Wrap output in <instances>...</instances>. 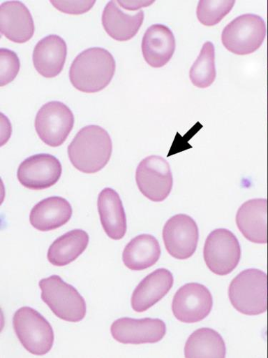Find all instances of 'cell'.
I'll use <instances>...</instances> for the list:
<instances>
[{"instance_id": "obj_1", "label": "cell", "mask_w": 268, "mask_h": 358, "mask_svg": "<svg viewBox=\"0 0 268 358\" xmlns=\"http://www.w3.org/2000/svg\"><path fill=\"white\" fill-rule=\"evenodd\" d=\"M116 63L112 55L102 48H91L80 53L70 69V80L78 91L96 94L112 80Z\"/></svg>"}, {"instance_id": "obj_2", "label": "cell", "mask_w": 268, "mask_h": 358, "mask_svg": "<svg viewBox=\"0 0 268 358\" xmlns=\"http://www.w3.org/2000/svg\"><path fill=\"white\" fill-rule=\"evenodd\" d=\"M68 153L71 164L78 171L84 173H96L101 171L111 158V137L99 126H87L72 141Z\"/></svg>"}, {"instance_id": "obj_3", "label": "cell", "mask_w": 268, "mask_h": 358, "mask_svg": "<svg viewBox=\"0 0 268 358\" xmlns=\"http://www.w3.org/2000/svg\"><path fill=\"white\" fill-rule=\"evenodd\" d=\"M228 294L237 311L250 316L263 314L268 310L267 275L258 268H248L232 280Z\"/></svg>"}, {"instance_id": "obj_4", "label": "cell", "mask_w": 268, "mask_h": 358, "mask_svg": "<svg viewBox=\"0 0 268 358\" xmlns=\"http://www.w3.org/2000/svg\"><path fill=\"white\" fill-rule=\"evenodd\" d=\"M43 301L59 318L78 322L86 315V303L82 296L72 285L58 275L43 279L39 282Z\"/></svg>"}, {"instance_id": "obj_5", "label": "cell", "mask_w": 268, "mask_h": 358, "mask_svg": "<svg viewBox=\"0 0 268 358\" xmlns=\"http://www.w3.org/2000/svg\"><path fill=\"white\" fill-rule=\"evenodd\" d=\"M13 327L20 342L29 352L44 355L52 348L54 341L52 327L34 308L19 309L13 317Z\"/></svg>"}, {"instance_id": "obj_6", "label": "cell", "mask_w": 268, "mask_h": 358, "mask_svg": "<svg viewBox=\"0 0 268 358\" xmlns=\"http://www.w3.org/2000/svg\"><path fill=\"white\" fill-rule=\"evenodd\" d=\"M266 34V24L260 16L245 14L236 17L224 28L221 38L228 50L246 55L260 48Z\"/></svg>"}, {"instance_id": "obj_7", "label": "cell", "mask_w": 268, "mask_h": 358, "mask_svg": "<svg viewBox=\"0 0 268 358\" xmlns=\"http://www.w3.org/2000/svg\"><path fill=\"white\" fill-rule=\"evenodd\" d=\"M203 257L207 266L214 274L231 273L241 259V248L235 235L227 229H217L206 238Z\"/></svg>"}, {"instance_id": "obj_8", "label": "cell", "mask_w": 268, "mask_h": 358, "mask_svg": "<svg viewBox=\"0 0 268 358\" xmlns=\"http://www.w3.org/2000/svg\"><path fill=\"white\" fill-rule=\"evenodd\" d=\"M75 124L70 108L59 101H51L43 105L36 118V130L39 138L51 147L63 145Z\"/></svg>"}, {"instance_id": "obj_9", "label": "cell", "mask_w": 268, "mask_h": 358, "mask_svg": "<svg viewBox=\"0 0 268 358\" xmlns=\"http://www.w3.org/2000/svg\"><path fill=\"white\" fill-rule=\"evenodd\" d=\"M135 179L140 192L154 202L165 200L173 186V177L168 162L159 156H150L138 165Z\"/></svg>"}, {"instance_id": "obj_10", "label": "cell", "mask_w": 268, "mask_h": 358, "mask_svg": "<svg viewBox=\"0 0 268 358\" xmlns=\"http://www.w3.org/2000/svg\"><path fill=\"white\" fill-rule=\"evenodd\" d=\"M214 306L213 296L205 286L191 282L175 293L172 303L174 316L184 323H195L206 318Z\"/></svg>"}, {"instance_id": "obj_11", "label": "cell", "mask_w": 268, "mask_h": 358, "mask_svg": "<svg viewBox=\"0 0 268 358\" xmlns=\"http://www.w3.org/2000/svg\"><path fill=\"white\" fill-rule=\"evenodd\" d=\"M163 238L168 252L177 259H188L195 252L199 241V229L190 216L179 214L165 223Z\"/></svg>"}, {"instance_id": "obj_12", "label": "cell", "mask_w": 268, "mask_h": 358, "mask_svg": "<svg viewBox=\"0 0 268 358\" xmlns=\"http://www.w3.org/2000/svg\"><path fill=\"white\" fill-rule=\"evenodd\" d=\"M62 173L61 163L56 157L48 154H40L22 162L17 175L23 187L39 191L56 185Z\"/></svg>"}, {"instance_id": "obj_13", "label": "cell", "mask_w": 268, "mask_h": 358, "mask_svg": "<svg viewBox=\"0 0 268 358\" xmlns=\"http://www.w3.org/2000/svg\"><path fill=\"white\" fill-rule=\"evenodd\" d=\"M110 331L116 341L123 344L156 343L165 337L167 328L160 319L123 317L115 320Z\"/></svg>"}, {"instance_id": "obj_14", "label": "cell", "mask_w": 268, "mask_h": 358, "mask_svg": "<svg viewBox=\"0 0 268 358\" xmlns=\"http://www.w3.org/2000/svg\"><path fill=\"white\" fill-rule=\"evenodd\" d=\"M33 16L20 1H8L0 7V31L9 41L24 43L31 40L35 34Z\"/></svg>"}, {"instance_id": "obj_15", "label": "cell", "mask_w": 268, "mask_h": 358, "mask_svg": "<svg viewBox=\"0 0 268 358\" xmlns=\"http://www.w3.org/2000/svg\"><path fill=\"white\" fill-rule=\"evenodd\" d=\"M267 200L253 199L247 201L238 210L236 224L248 241L255 244H267Z\"/></svg>"}, {"instance_id": "obj_16", "label": "cell", "mask_w": 268, "mask_h": 358, "mask_svg": "<svg viewBox=\"0 0 268 358\" xmlns=\"http://www.w3.org/2000/svg\"><path fill=\"white\" fill-rule=\"evenodd\" d=\"M142 52L146 63L155 69H160L170 61L176 43L170 29L162 24L148 27L142 41Z\"/></svg>"}, {"instance_id": "obj_17", "label": "cell", "mask_w": 268, "mask_h": 358, "mask_svg": "<svg viewBox=\"0 0 268 358\" xmlns=\"http://www.w3.org/2000/svg\"><path fill=\"white\" fill-rule=\"evenodd\" d=\"M172 274L167 268H158L143 279L134 290L131 306L137 313L150 309L169 292L173 286Z\"/></svg>"}, {"instance_id": "obj_18", "label": "cell", "mask_w": 268, "mask_h": 358, "mask_svg": "<svg viewBox=\"0 0 268 358\" xmlns=\"http://www.w3.org/2000/svg\"><path fill=\"white\" fill-rule=\"evenodd\" d=\"M67 55L66 42L61 37L50 35L36 45L33 55L34 64L42 76L54 78L63 71Z\"/></svg>"}, {"instance_id": "obj_19", "label": "cell", "mask_w": 268, "mask_h": 358, "mask_svg": "<svg viewBox=\"0 0 268 358\" xmlns=\"http://www.w3.org/2000/svg\"><path fill=\"white\" fill-rule=\"evenodd\" d=\"M103 228L114 241H120L127 231V218L120 195L111 188L104 189L98 199Z\"/></svg>"}, {"instance_id": "obj_20", "label": "cell", "mask_w": 268, "mask_h": 358, "mask_svg": "<svg viewBox=\"0 0 268 358\" xmlns=\"http://www.w3.org/2000/svg\"><path fill=\"white\" fill-rule=\"evenodd\" d=\"M73 215L71 204L61 196H51L37 203L29 215L31 225L40 231H49L66 224Z\"/></svg>"}, {"instance_id": "obj_21", "label": "cell", "mask_w": 268, "mask_h": 358, "mask_svg": "<svg viewBox=\"0 0 268 358\" xmlns=\"http://www.w3.org/2000/svg\"><path fill=\"white\" fill-rule=\"evenodd\" d=\"M144 21V12L131 15L125 13L117 1H110L105 6L102 16V23L105 32L112 39L126 42L133 38L139 31Z\"/></svg>"}, {"instance_id": "obj_22", "label": "cell", "mask_w": 268, "mask_h": 358, "mask_svg": "<svg viewBox=\"0 0 268 358\" xmlns=\"http://www.w3.org/2000/svg\"><path fill=\"white\" fill-rule=\"evenodd\" d=\"M161 255V249L157 238L143 234L133 238L127 245L123 253V261L130 270L142 271L154 266Z\"/></svg>"}, {"instance_id": "obj_23", "label": "cell", "mask_w": 268, "mask_h": 358, "mask_svg": "<svg viewBox=\"0 0 268 358\" xmlns=\"http://www.w3.org/2000/svg\"><path fill=\"white\" fill-rule=\"evenodd\" d=\"M89 237L82 229L70 231L50 245L47 259L54 266H64L77 259L87 249Z\"/></svg>"}, {"instance_id": "obj_24", "label": "cell", "mask_w": 268, "mask_h": 358, "mask_svg": "<svg viewBox=\"0 0 268 358\" xmlns=\"http://www.w3.org/2000/svg\"><path fill=\"white\" fill-rule=\"evenodd\" d=\"M226 347L222 336L211 328H200L188 339L185 357L225 358Z\"/></svg>"}, {"instance_id": "obj_25", "label": "cell", "mask_w": 268, "mask_h": 358, "mask_svg": "<svg viewBox=\"0 0 268 358\" xmlns=\"http://www.w3.org/2000/svg\"><path fill=\"white\" fill-rule=\"evenodd\" d=\"M216 52L211 42H206L190 70L192 83L199 88L210 87L216 80Z\"/></svg>"}, {"instance_id": "obj_26", "label": "cell", "mask_w": 268, "mask_h": 358, "mask_svg": "<svg viewBox=\"0 0 268 358\" xmlns=\"http://www.w3.org/2000/svg\"><path fill=\"white\" fill-rule=\"evenodd\" d=\"M234 4V0H226V1L200 0L197 7V17L204 26L216 25L230 13Z\"/></svg>"}, {"instance_id": "obj_27", "label": "cell", "mask_w": 268, "mask_h": 358, "mask_svg": "<svg viewBox=\"0 0 268 358\" xmlns=\"http://www.w3.org/2000/svg\"><path fill=\"white\" fill-rule=\"evenodd\" d=\"M20 62L17 55L6 48L0 49V83L3 87L13 82L19 73Z\"/></svg>"}, {"instance_id": "obj_28", "label": "cell", "mask_w": 268, "mask_h": 358, "mask_svg": "<svg viewBox=\"0 0 268 358\" xmlns=\"http://www.w3.org/2000/svg\"><path fill=\"white\" fill-rule=\"evenodd\" d=\"M96 0L88 1H59L51 0V4L59 11L69 15H82L91 10L96 4Z\"/></svg>"}, {"instance_id": "obj_29", "label": "cell", "mask_w": 268, "mask_h": 358, "mask_svg": "<svg viewBox=\"0 0 268 358\" xmlns=\"http://www.w3.org/2000/svg\"><path fill=\"white\" fill-rule=\"evenodd\" d=\"M155 1H117L119 6L127 10H136L152 5Z\"/></svg>"}, {"instance_id": "obj_30", "label": "cell", "mask_w": 268, "mask_h": 358, "mask_svg": "<svg viewBox=\"0 0 268 358\" xmlns=\"http://www.w3.org/2000/svg\"><path fill=\"white\" fill-rule=\"evenodd\" d=\"M267 67H268V37H267Z\"/></svg>"}, {"instance_id": "obj_31", "label": "cell", "mask_w": 268, "mask_h": 358, "mask_svg": "<svg viewBox=\"0 0 268 358\" xmlns=\"http://www.w3.org/2000/svg\"><path fill=\"white\" fill-rule=\"evenodd\" d=\"M267 17H268V3H267Z\"/></svg>"}]
</instances>
